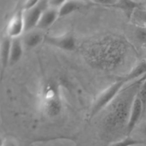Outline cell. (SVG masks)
Returning a JSON list of instances; mask_svg holds the SVG:
<instances>
[{
  "instance_id": "1",
  "label": "cell",
  "mask_w": 146,
  "mask_h": 146,
  "mask_svg": "<svg viewBox=\"0 0 146 146\" xmlns=\"http://www.w3.org/2000/svg\"><path fill=\"white\" fill-rule=\"evenodd\" d=\"M41 111L50 118L56 117L63 110V97L61 87L54 80H49L41 86L39 92Z\"/></svg>"
},
{
  "instance_id": "2",
  "label": "cell",
  "mask_w": 146,
  "mask_h": 146,
  "mask_svg": "<svg viewBox=\"0 0 146 146\" xmlns=\"http://www.w3.org/2000/svg\"><path fill=\"white\" fill-rule=\"evenodd\" d=\"M125 84H127L123 78L118 80L115 83L104 89L98 96L95 101L93 103L89 113V119H92L97 114L99 113L103 109L106 108L111 103H112L117 97L118 94L124 86Z\"/></svg>"
},
{
  "instance_id": "3",
  "label": "cell",
  "mask_w": 146,
  "mask_h": 146,
  "mask_svg": "<svg viewBox=\"0 0 146 146\" xmlns=\"http://www.w3.org/2000/svg\"><path fill=\"white\" fill-rule=\"evenodd\" d=\"M44 42L51 46L66 51H72L76 48V40L71 33L61 35H45Z\"/></svg>"
},
{
  "instance_id": "4",
  "label": "cell",
  "mask_w": 146,
  "mask_h": 146,
  "mask_svg": "<svg viewBox=\"0 0 146 146\" xmlns=\"http://www.w3.org/2000/svg\"><path fill=\"white\" fill-rule=\"evenodd\" d=\"M48 8V1H39L34 8L24 11L25 32L36 28L43 13Z\"/></svg>"
},
{
  "instance_id": "5",
  "label": "cell",
  "mask_w": 146,
  "mask_h": 146,
  "mask_svg": "<svg viewBox=\"0 0 146 146\" xmlns=\"http://www.w3.org/2000/svg\"><path fill=\"white\" fill-rule=\"evenodd\" d=\"M24 33L25 24L24 19V10L21 9L17 10L9 21L7 27V36L13 39L21 37Z\"/></svg>"
},
{
  "instance_id": "6",
  "label": "cell",
  "mask_w": 146,
  "mask_h": 146,
  "mask_svg": "<svg viewBox=\"0 0 146 146\" xmlns=\"http://www.w3.org/2000/svg\"><path fill=\"white\" fill-rule=\"evenodd\" d=\"M145 110V107H144L142 101L136 94L133 101L126 128H125V131H126L128 136L130 135V134H131V133L135 129V126L139 122Z\"/></svg>"
},
{
  "instance_id": "7",
  "label": "cell",
  "mask_w": 146,
  "mask_h": 146,
  "mask_svg": "<svg viewBox=\"0 0 146 146\" xmlns=\"http://www.w3.org/2000/svg\"><path fill=\"white\" fill-rule=\"evenodd\" d=\"M45 35L40 30L33 29L24 33L21 37L23 46L25 50H31L44 42Z\"/></svg>"
},
{
  "instance_id": "8",
  "label": "cell",
  "mask_w": 146,
  "mask_h": 146,
  "mask_svg": "<svg viewBox=\"0 0 146 146\" xmlns=\"http://www.w3.org/2000/svg\"><path fill=\"white\" fill-rule=\"evenodd\" d=\"M58 18H59L58 10L48 8L43 13L36 28L39 30L46 29L51 27Z\"/></svg>"
},
{
  "instance_id": "9",
  "label": "cell",
  "mask_w": 146,
  "mask_h": 146,
  "mask_svg": "<svg viewBox=\"0 0 146 146\" xmlns=\"http://www.w3.org/2000/svg\"><path fill=\"white\" fill-rule=\"evenodd\" d=\"M11 38L9 36L3 38L1 44V76L4 75L6 68L9 65L10 51H11Z\"/></svg>"
},
{
  "instance_id": "10",
  "label": "cell",
  "mask_w": 146,
  "mask_h": 146,
  "mask_svg": "<svg viewBox=\"0 0 146 146\" xmlns=\"http://www.w3.org/2000/svg\"><path fill=\"white\" fill-rule=\"evenodd\" d=\"M24 48L21 37L11 40L9 65H14L21 60L24 54Z\"/></svg>"
},
{
  "instance_id": "11",
  "label": "cell",
  "mask_w": 146,
  "mask_h": 146,
  "mask_svg": "<svg viewBox=\"0 0 146 146\" xmlns=\"http://www.w3.org/2000/svg\"><path fill=\"white\" fill-rule=\"evenodd\" d=\"M113 7L122 10L128 18H132L134 11L137 9L141 7V1L121 0V1H117L116 4Z\"/></svg>"
},
{
  "instance_id": "12",
  "label": "cell",
  "mask_w": 146,
  "mask_h": 146,
  "mask_svg": "<svg viewBox=\"0 0 146 146\" xmlns=\"http://www.w3.org/2000/svg\"><path fill=\"white\" fill-rule=\"evenodd\" d=\"M146 76V60H142L134 66L130 72L124 77L126 83Z\"/></svg>"
},
{
  "instance_id": "13",
  "label": "cell",
  "mask_w": 146,
  "mask_h": 146,
  "mask_svg": "<svg viewBox=\"0 0 146 146\" xmlns=\"http://www.w3.org/2000/svg\"><path fill=\"white\" fill-rule=\"evenodd\" d=\"M81 7V2L78 1H65L63 5L58 9L59 18L65 17L79 9Z\"/></svg>"
},
{
  "instance_id": "14",
  "label": "cell",
  "mask_w": 146,
  "mask_h": 146,
  "mask_svg": "<svg viewBox=\"0 0 146 146\" xmlns=\"http://www.w3.org/2000/svg\"><path fill=\"white\" fill-rule=\"evenodd\" d=\"M144 143L142 141L136 139L131 137L130 135L117 141V142L113 143L110 146H135L138 145L143 144Z\"/></svg>"
},
{
  "instance_id": "15",
  "label": "cell",
  "mask_w": 146,
  "mask_h": 146,
  "mask_svg": "<svg viewBox=\"0 0 146 146\" xmlns=\"http://www.w3.org/2000/svg\"><path fill=\"white\" fill-rule=\"evenodd\" d=\"M135 39L141 45H146V27L143 26L137 27L135 29Z\"/></svg>"
},
{
  "instance_id": "16",
  "label": "cell",
  "mask_w": 146,
  "mask_h": 146,
  "mask_svg": "<svg viewBox=\"0 0 146 146\" xmlns=\"http://www.w3.org/2000/svg\"><path fill=\"white\" fill-rule=\"evenodd\" d=\"M132 17H133L138 22H140L143 25H146V9L143 7L137 9L134 11Z\"/></svg>"
},
{
  "instance_id": "17",
  "label": "cell",
  "mask_w": 146,
  "mask_h": 146,
  "mask_svg": "<svg viewBox=\"0 0 146 146\" xmlns=\"http://www.w3.org/2000/svg\"><path fill=\"white\" fill-rule=\"evenodd\" d=\"M137 96L141 100L144 107H145V109H146V78L140 86V88L137 93Z\"/></svg>"
},
{
  "instance_id": "18",
  "label": "cell",
  "mask_w": 146,
  "mask_h": 146,
  "mask_svg": "<svg viewBox=\"0 0 146 146\" xmlns=\"http://www.w3.org/2000/svg\"><path fill=\"white\" fill-rule=\"evenodd\" d=\"M116 2L117 1L115 0H95V1H92V3L98 4V5L108 7H113Z\"/></svg>"
},
{
  "instance_id": "19",
  "label": "cell",
  "mask_w": 146,
  "mask_h": 146,
  "mask_svg": "<svg viewBox=\"0 0 146 146\" xmlns=\"http://www.w3.org/2000/svg\"><path fill=\"white\" fill-rule=\"evenodd\" d=\"M38 2H39V1H36V0H29V1H24L23 3L22 9L24 11L31 9L34 8L38 4Z\"/></svg>"
},
{
  "instance_id": "20",
  "label": "cell",
  "mask_w": 146,
  "mask_h": 146,
  "mask_svg": "<svg viewBox=\"0 0 146 146\" xmlns=\"http://www.w3.org/2000/svg\"><path fill=\"white\" fill-rule=\"evenodd\" d=\"M64 1H65V0H49V1H48V8L58 10L60 7L63 5Z\"/></svg>"
},
{
  "instance_id": "21",
  "label": "cell",
  "mask_w": 146,
  "mask_h": 146,
  "mask_svg": "<svg viewBox=\"0 0 146 146\" xmlns=\"http://www.w3.org/2000/svg\"><path fill=\"white\" fill-rule=\"evenodd\" d=\"M1 146H17V144L12 141H5V142L2 143Z\"/></svg>"
},
{
  "instance_id": "22",
  "label": "cell",
  "mask_w": 146,
  "mask_h": 146,
  "mask_svg": "<svg viewBox=\"0 0 146 146\" xmlns=\"http://www.w3.org/2000/svg\"><path fill=\"white\" fill-rule=\"evenodd\" d=\"M141 133L146 138V122L141 127Z\"/></svg>"
},
{
  "instance_id": "23",
  "label": "cell",
  "mask_w": 146,
  "mask_h": 146,
  "mask_svg": "<svg viewBox=\"0 0 146 146\" xmlns=\"http://www.w3.org/2000/svg\"><path fill=\"white\" fill-rule=\"evenodd\" d=\"M141 7H143V8L146 9V1H141Z\"/></svg>"
}]
</instances>
